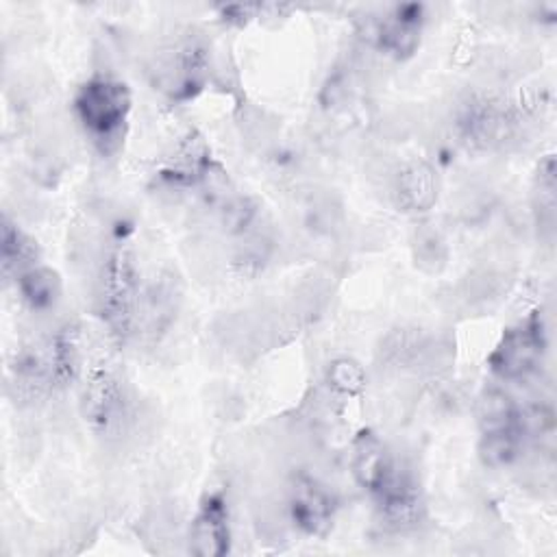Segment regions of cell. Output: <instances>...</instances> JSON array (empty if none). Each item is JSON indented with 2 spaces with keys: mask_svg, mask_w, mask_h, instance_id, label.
Instances as JSON below:
<instances>
[{
  "mask_svg": "<svg viewBox=\"0 0 557 557\" xmlns=\"http://www.w3.org/2000/svg\"><path fill=\"white\" fill-rule=\"evenodd\" d=\"M546 346L544 318L540 311H533L503 333L487 359L490 370L505 381L524 379L537 370Z\"/></svg>",
  "mask_w": 557,
  "mask_h": 557,
  "instance_id": "3957f363",
  "label": "cell"
},
{
  "mask_svg": "<svg viewBox=\"0 0 557 557\" xmlns=\"http://www.w3.org/2000/svg\"><path fill=\"white\" fill-rule=\"evenodd\" d=\"M39 259V246L37 242L13 220L7 215L2 218V228H0V263H2V274L15 278L37 265Z\"/></svg>",
  "mask_w": 557,
  "mask_h": 557,
  "instance_id": "e0dca14e",
  "label": "cell"
},
{
  "mask_svg": "<svg viewBox=\"0 0 557 557\" xmlns=\"http://www.w3.org/2000/svg\"><path fill=\"white\" fill-rule=\"evenodd\" d=\"M520 407L513 403L509 394L498 387L485 389L476 400V422L481 433L503 431V429H520L518 426Z\"/></svg>",
  "mask_w": 557,
  "mask_h": 557,
  "instance_id": "d6986e66",
  "label": "cell"
},
{
  "mask_svg": "<svg viewBox=\"0 0 557 557\" xmlns=\"http://www.w3.org/2000/svg\"><path fill=\"white\" fill-rule=\"evenodd\" d=\"M524 435L520 429H503V431H490L481 433L479 437V459L487 468H505L513 463L522 453Z\"/></svg>",
  "mask_w": 557,
  "mask_h": 557,
  "instance_id": "ffe728a7",
  "label": "cell"
},
{
  "mask_svg": "<svg viewBox=\"0 0 557 557\" xmlns=\"http://www.w3.org/2000/svg\"><path fill=\"white\" fill-rule=\"evenodd\" d=\"M50 368L52 385L65 387L81 374L83 363V337L76 322H65L50 342Z\"/></svg>",
  "mask_w": 557,
  "mask_h": 557,
  "instance_id": "2e32d148",
  "label": "cell"
},
{
  "mask_svg": "<svg viewBox=\"0 0 557 557\" xmlns=\"http://www.w3.org/2000/svg\"><path fill=\"white\" fill-rule=\"evenodd\" d=\"M424 7L418 2H405L392 7L385 17L374 24V44L394 59L411 57L420 46L424 26Z\"/></svg>",
  "mask_w": 557,
  "mask_h": 557,
  "instance_id": "ba28073f",
  "label": "cell"
},
{
  "mask_svg": "<svg viewBox=\"0 0 557 557\" xmlns=\"http://www.w3.org/2000/svg\"><path fill=\"white\" fill-rule=\"evenodd\" d=\"M215 170L211 154L202 141V137L187 135L178 146L172 161L161 170V178L170 185H198L205 183L207 176Z\"/></svg>",
  "mask_w": 557,
  "mask_h": 557,
  "instance_id": "5bb4252c",
  "label": "cell"
},
{
  "mask_svg": "<svg viewBox=\"0 0 557 557\" xmlns=\"http://www.w3.org/2000/svg\"><path fill=\"white\" fill-rule=\"evenodd\" d=\"M505 109L485 96L468 98L457 111V128L461 139L474 148H487L507 133Z\"/></svg>",
  "mask_w": 557,
  "mask_h": 557,
  "instance_id": "30bf717a",
  "label": "cell"
},
{
  "mask_svg": "<svg viewBox=\"0 0 557 557\" xmlns=\"http://www.w3.org/2000/svg\"><path fill=\"white\" fill-rule=\"evenodd\" d=\"M418 257L422 261H440L444 263V246H442V239L435 235V233H426L424 237H420V244H418Z\"/></svg>",
  "mask_w": 557,
  "mask_h": 557,
  "instance_id": "cb8c5ba5",
  "label": "cell"
},
{
  "mask_svg": "<svg viewBox=\"0 0 557 557\" xmlns=\"http://www.w3.org/2000/svg\"><path fill=\"white\" fill-rule=\"evenodd\" d=\"M11 385L15 387V398L33 400L48 385H52L50 352L44 355L39 348L28 346L15 355L11 363Z\"/></svg>",
  "mask_w": 557,
  "mask_h": 557,
  "instance_id": "9a60e30c",
  "label": "cell"
},
{
  "mask_svg": "<svg viewBox=\"0 0 557 557\" xmlns=\"http://www.w3.org/2000/svg\"><path fill=\"white\" fill-rule=\"evenodd\" d=\"M396 207L407 213L429 211L437 200V176L424 161H413L403 168L394 183Z\"/></svg>",
  "mask_w": 557,
  "mask_h": 557,
  "instance_id": "4fadbf2b",
  "label": "cell"
},
{
  "mask_svg": "<svg viewBox=\"0 0 557 557\" xmlns=\"http://www.w3.org/2000/svg\"><path fill=\"white\" fill-rule=\"evenodd\" d=\"M209 48L200 37H185L161 63L157 81L172 100L194 98L209 78Z\"/></svg>",
  "mask_w": 557,
  "mask_h": 557,
  "instance_id": "5b68a950",
  "label": "cell"
},
{
  "mask_svg": "<svg viewBox=\"0 0 557 557\" xmlns=\"http://www.w3.org/2000/svg\"><path fill=\"white\" fill-rule=\"evenodd\" d=\"M181 305V285L172 272H159L139 296L137 322L150 337L163 335L176 318Z\"/></svg>",
  "mask_w": 557,
  "mask_h": 557,
  "instance_id": "7c38bea8",
  "label": "cell"
},
{
  "mask_svg": "<svg viewBox=\"0 0 557 557\" xmlns=\"http://www.w3.org/2000/svg\"><path fill=\"white\" fill-rule=\"evenodd\" d=\"M81 413L96 435H113L122 429L128 413L126 392L107 363L89 368L81 392Z\"/></svg>",
  "mask_w": 557,
  "mask_h": 557,
  "instance_id": "277c9868",
  "label": "cell"
},
{
  "mask_svg": "<svg viewBox=\"0 0 557 557\" xmlns=\"http://www.w3.org/2000/svg\"><path fill=\"white\" fill-rule=\"evenodd\" d=\"M255 215H257V205L248 196L222 198L220 218H222V224L226 226V231L244 233L250 226V222L255 220Z\"/></svg>",
  "mask_w": 557,
  "mask_h": 557,
  "instance_id": "7402d4cb",
  "label": "cell"
},
{
  "mask_svg": "<svg viewBox=\"0 0 557 557\" xmlns=\"http://www.w3.org/2000/svg\"><path fill=\"white\" fill-rule=\"evenodd\" d=\"M372 498L376 503L381 520L394 529H411L424 516L422 490L411 470L398 463Z\"/></svg>",
  "mask_w": 557,
  "mask_h": 557,
  "instance_id": "8992f818",
  "label": "cell"
},
{
  "mask_svg": "<svg viewBox=\"0 0 557 557\" xmlns=\"http://www.w3.org/2000/svg\"><path fill=\"white\" fill-rule=\"evenodd\" d=\"M287 511L302 533L324 535L335 518V498L313 476L296 474L287 492Z\"/></svg>",
  "mask_w": 557,
  "mask_h": 557,
  "instance_id": "52a82bcc",
  "label": "cell"
},
{
  "mask_svg": "<svg viewBox=\"0 0 557 557\" xmlns=\"http://www.w3.org/2000/svg\"><path fill=\"white\" fill-rule=\"evenodd\" d=\"M255 11H257V7H252V4H233V7H224V9H222V15H224V20H228V22L244 24L248 17H252Z\"/></svg>",
  "mask_w": 557,
  "mask_h": 557,
  "instance_id": "d4e9b609",
  "label": "cell"
},
{
  "mask_svg": "<svg viewBox=\"0 0 557 557\" xmlns=\"http://www.w3.org/2000/svg\"><path fill=\"white\" fill-rule=\"evenodd\" d=\"M326 385L342 396H357L366 387V370L350 357L333 359L326 368Z\"/></svg>",
  "mask_w": 557,
  "mask_h": 557,
  "instance_id": "44dd1931",
  "label": "cell"
},
{
  "mask_svg": "<svg viewBox=\"0 0 557 557\" xmlns=\"http://www.w3.org/2000/svg\"><path fill=\"white\" fill-rule=\"evenodd\" d=\"M131 89L124 81L96 74L76 89L74 113L96 144L109 146L120 139L131 113Z\"/></svg>",
  "mask_w": 557,
  "mask_h": 557,
  "instance_id": "7a4b0ae2",
  "label": "cell"
},
{
  "mask_svg": "<svg viewBox=\"0 0 557 557\" xmlns=\"http://www.w3.org/2000/svg\"><path fill=\"white\" fill-rule=\"evenodd\" d=\"M518 426H520L524 440L527 437H544V435L553 433L555 413L544 403L520 407V411H518Z\"/></svg>",
  "mask_w": 557,
  "mask_h": 557,
  "instance_id": "603a6c76",
  "label": "cell"
},
{
  "mask_svg": "<svg viewBox=\"0 0 557 557\" xmlns=\"http://www.w3.org/2000/svg\"><path fill=\"white\" fill-rule=\"evenodd\" d=\"M139 296L135 255L126 239H117L111 244L100 274V315L117 342H124L137 324Z\"/></svg>",
  "mask_w": 557,
  "mask_h": 557,
  "instance_id": "6da1fadb",
  "label": "cell"
},
{
  "mask_svg": "<svg viewBox=\"0 0 557 557\" xmlns=\"http://www.w3.org/2000/svg\"><path fill=\"white\" fill-rule=\"evenodd\" d=\"M17 292L28 309L48 311L61 300V276L57 270L46 265H33L15 278Z\"/></svg>",
  "mask_w": 557,
  "mask_h": 557,
  "instance_id": "ac0fdd59",
  "label": "cell"
},
{
  "mask_svg": "<svg viewBox=\"0 0 557 557\" xmlns=\"http://www.w3.org/2000/svg\"><path fill=\"white\" fill-rule=\"evenodd\" d=\"M396 463L398 461L392 457V453L374 431L363 429L355 435L350 446V472L357 485L370 496L381 490Z\"/></svg>",
  "mask_w": 557,
  "mask_h": 557,
  "instance_id": "8fae6325",
  "label": "cell"
},
{
  "mask_svg": "<svg viewBox=\"0 0 557 557\" xmlns=\"http://www.w3.org/2000/svg\"><path fill=\"white\" fill-rule=\"evenodd\" d=\"M231 548L228 507L220 494H209L189 527V550L198 557H222Z\"/></svg>",
  "mask_w": 557,
  "mask_h": 557,
  "instance_id": "9c48e42d",
  "label": "cell"
}]
</instances>
